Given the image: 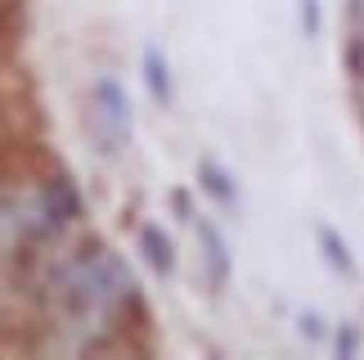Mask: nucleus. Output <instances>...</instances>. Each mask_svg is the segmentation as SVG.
I'll return each mask as SVG.
<instances>
[{"mask_svg":"<svg viewBox=\"0 0 364 360\" xmlns=\"http://www.w3.org/2000/svg\"><path fill=\"white\" fill-rule=\"evenodd\" d=\"M41 320L73 338L77 351H104L144 320L131 266L104 239H54L18 266Z\"/></svg>","mask_w":364,"mask_h":360,"instance_id":"f257e3e1","label":"nucleus"},{"mask_svg":"<svg viewBox=\"0 0 364 360\" xmlns=\"http://www.w3.org/2000/svg\"><path fill=\"white\" fill-rule=\"evenodd\" d=\"M86 127L95 135V144L108 158H117L135 135V113H131V95L117 77H95L90 81V100H86Z\"/></svg>","mask_w":364,"mask_h":360,"instance_id":"f03ea898","label":"nucleus"},{"mask_svg":"<svg viewBox=\"0 0 364 360\" xmlns=\"http://www.w3.org/2000/svg\"><path fill=\"white\" fill-rule=\"evenodd\" d=\"M193 230H198V266H203V280L212 293H225L230 280H234V253H230V239L225 230L216 226L212 216H193Z\"/></svg>","mask_w":364,"mask_h":360,"instance_id":"7ed1b4c3","label":"nucleus"},{"mask_svg":"<svg viewBox=\"0 0 364 360\" xmlns=\"http://www.w3.org/2000/svg\"><path fill=\"white\" fill-rule=\"evenodd\" d=\"M139 73H144V90L149 100L158 108H171L176 104V81H171V63H166V54L158 46L144 50V59H139Z\"/></svg>","mask_w":364,"mask_h":360,"instance_id":"20e7f679","label":"nucleus"},{"mask_svg":"<svg viewBox=\"0 0 364 360\" xmlns=\"http://www.w3.org/2000/svg\"><path fill=\"white\" fill-rule=\"evenodd\" d=\"M198 185H203V194H207L216 207H225V212H234V207H239V180L220 167L216 158H198Z\"/></svg>","mask_w":364,"mask_h":360,"instance_id":"39448f33","label":"nucleus"},{"mask_svg":"<svg viewBox=\"0 0 364 360\" xmlns=\"http://www.w3.org/2000/svg\"><path fill=\"white\" fill-rule=\"evenodd\" d=\"M139 253H144V261L153 266L158 280H171L176 275V243L166 239L162 226H139Z\"/></svg>","mask_w":364,"mask_h":360,"instance_id":"423d86ee","label":"nucleus"},{"mask_svg":"<svg viewBox=\"0 0 364 360\" xmlns=\"http://www.w3.org/2000/svg\"><path fill=\"white\" fill-rule=\"evenodd\" d=\"M315 239H319V253H324L328 266L338 270V275H346V280H355L360 266H355V257H351V243H346L333 226H315Z\"/></svg>","mask_w":364,"mask_h":360,"instance_id":"0eeeda50","label":"nucleus"},{"mask_svg":"<svg viewBox=\"0 0 364 360\" xmlns=\"http://www.w3.org/2000/svg\"><path fill=\"white\" fill-rule=\"evenodd\" d=\"M342 68H346V77H351V100H355V113L364 122V36H346Z\"/></svg>","mask_w":364,"mask_h":360,"instance_id":"6e6552de","label":"nucleus"},{"mask_svg":"<svg viewBox=\"0 0 364 360\" xmlns=\"http://www.w3.org/2000/svg\"><path fill=\"white\" fill-rule=\"evenodd\" d=\"M360 342H364V338H360V324H355V320H342L338 329H333V347H338L342 360H355V356H360Z\"/></svg>","mask_w":364,"mask_h":360,"instance_id":"1a4fd4ad","label":"nucleus"},{"mask_svg":"<svg viewBox=\"0 0 364 360\" xmlns=\"http://www.w3.org/2000/svg\"><path fill=\"white\" fill-rule=\"evenodd\" d=\"M297 329H301V338H311V342H328V324L319 320L315 311H301L297 315Z\"/></svg>","mask_w":364,"mask_h":360,"instance_id":"9d476101","label":"nucleus"},{"mask_svg":"<svg viewBox=\"0 0 364 360\" xmlns=\"http://www.w3.org/2000/svg\"><path fill=\"white\" fill-rule=\"evenodd\" d=\"M301 27H306V36H319V27H324V18H319V0H301Z\"/></svg>","mask_w":364,"mask_h":360,"instance_id":"9b49d317","label":"nucleus"},{"mask_svg":"<svg viewBox=\"0 0 364 360\" xmlns=\"http://www.w3.org/2000/svg\"><path fill=\"white\" fill-rule=\"evenodd\" d=\"M346 36H364V0H346Z\"/></svg>","mask_w":364,"mask_h":360,"instance_id":"f8f14e48","label":"nucleus"},{"mask_svg":"<svg viewBox=\"0 0 364 360\" xmlns=\"http://www.w3.org/2000/svg\"><path fill=\"white\" fill-rule=\"evenodd\" d=\"M14 9V0H0V23H5V14Z\"/></svg>","mask_w":364,"mask_h":360,"instance_id":"ddd939ff","label":"nucleus"}]
</instances>
